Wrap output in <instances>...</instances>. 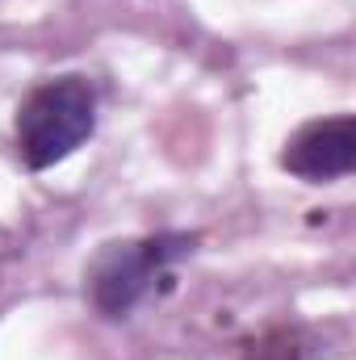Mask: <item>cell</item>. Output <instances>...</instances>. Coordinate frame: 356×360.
<instances>
[{
	"mask_svg": "<svg viewBox=\"0 0 356 360\" xmlns=\"http://www.w3.org/2000/svg\"><path fill=\"white\" fill-rule=\"evenodd\" d=\"M96 130V92L84 76H59L46 80L17 105V155L25 168L46 172L76 155Z\"/></svg>",
	"mask_w": 356,
	"mask_h": 360,
	"instance_id": "1",
	"label": "cell"
},
{
	"mask_svg": "<svg viewBox=\"0 0 356 360\" xmlns=\"http://www.w3.org/2000/svg\"><path fill=\"white\" fill-rule=\"evenodd\" d=\"M281 168L310 184L348 176L356 168V117L336 113V117L306 122L298 134H289L281 151Z\"/></svg>",
	"mask_w": 356,
	"mask_h": 360,
	"instance_id": "3",
	"label": "cell"
},
{
	"mask_svg": "<svg viewBox=\"0 0 356 360\" xmlns=\"http://www.w3.org/2000/svg\"><path fill=\"white\" fill-rule=\"evenodd\" d=\"M189 252H193L189 235H151V239L109 243L89 269L92 306L105 319H126L151 293V285Z\"/></svg>",
	"mask_w": 356,
	"mask_h": 360,
	"instance_id": "2",
	"label": "cell"
}]
</instances>
